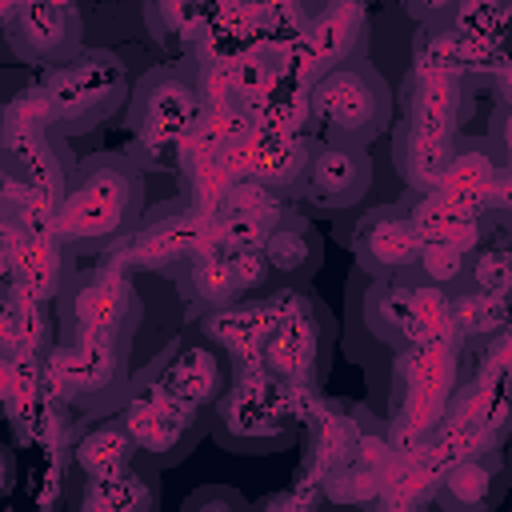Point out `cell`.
I'll use <instances>...</instances> for the list:
<instances>
[{
	"label": "cell",
	"mask_w": 512,
	"mask_h": 512,
	"mask_svg": "<svg viewBox=\"0 0 512 512\" xmlns=\"http://www.w3.org/2000/svg\"><path fill=\"white\" fill-rule=\"evenodd\" d=\"M140 208H144V184L136 164L124 156H92L68 176L52 232L64 248L108 244L120 232L136 228Z\"/></svg>",
	"instance_id": "6da1fadb"
},
{
	"label": "cell",
	"mask_w": 512,
	"mask_h": 512,
	"mask_svg": "<svg viewBox=\"0 0 512 512\" xmlns=\"http://www.w3.org/2000/svg\"><path fill=\"white\" fill-rule=\"evenodd\" d=\"M308 108H312L316 124L324 128L328 144L364 148L368 140H376L388 128L392 96H388L384 76L372 64L356 60V64L320 72L308 92Z\"/></svg>",
	"instance_id": "7a4b0ae2"
},
{
	"label": "cell",
	"mask_w": 512,
	"mask_h": 512,
	"mask_svg": "<svg viewBox=\"0 0 512 512\" xmlns=\"http://www.w3.org/2000/svg\"><path fill=\"white\" fill-rule=\"evenodd\" d=\"M208 432L232 452H276L296 436V408L288 388L268 372L232 380V388L208 412Z\"/></svg>",
	"instance_id": "3957f363"
},
{
	"label": "cell",
	"mask_w": 512,
	"mask_h": 512,
	"mask_svg": "<svg viewBox=\"0 0 512 512\" xmlns=\"http://www.w3.org/2000/svg\"><path fill=\"white\" fill-rule=\"evenodd\" d=\"M128 100L124 64L112 52H76L44 88V108L56 132H88Z\"/></svg>",
	"instance_id": "277c9868"
},
{
	"label": "cell",
	"mask_w": 512,
	"mask_h": 512,
	"mask_svg": "<svg viewBox=\"0 0 512 512\" xmlns=\"http://www.w3.org/2000/svg\"><path fill=\"white\" fill-rule=\"evenodd\" d=\"M128 116H132L136 152L148 156L152 164H176L180 144L192 120L200 116V92L180 72H152L128 96Z\"/></svg>",
	"instance_id": "5b68a950"
},
{
	"label": "cell",
	"mask_w": 512,
	"mask_h": 512,
	"mask_svg": "<svg viewBox=\"0 0 512 512\" xmlns=\"http://www.w3.org/2000/svg\"><path fill=\"white\" fill-rule=\"evenodd\" d=\"M0 168L36 192H56L68 184L60 132L48 120L44 100H20L0 112Z\"/></svg>",
	"instance_id": "8992f818"
},
{
	"label": "cell",
	"mask_w": 512,
	"mask_h": 512,
	"mask_svg": "<svg viewBox=\"0 0 512 512\" xmlns=\"http://www.w3.org/2000/svg\"><path fill=\"white\" fill-rule=\"evenodd\" d=\"M48 372L56 388L84 408H112L132 396V368L124 344L108 340H76L52 352Z\"/></svg>",
	"instance_id": "52a82bcc"
},
{
	"label": "cell",
	"mask_w": 512,
	"mask_h": 512,
	"mask_svg": "<svg viewBox=\"0 0 512 512\" xmlns=\"http://www.w3.org/2000/svg\"><path fill=\"white\" fill-rule=\"evenodd\" d=\"M324 308L296 296L292 308L272 324L264 344V372L280 384H316L324 372Z\"/></svg>",
	"instance_id": "ba28073f"
},
{
	"label": "cell",
	"mask_w": 512,
	"mask_h": 512,
	"mask_svg": "<svg viewBox=\"0 0 512 512\" xmlns=\"http://www.w3.org/2000/svg\"><path fill=\"white\" fill-rule=\"evenodd\" d=\"M120 424L128 428V436H132L140 460L152 464V468L176 464V460L208 432V416H204V412L184 408V404H176V400H168V396H160V392H156L152 400H144V404H140L132 416H124Z\"/></svg>",
	"instance_id": "9c48e42d"
},
{
	"label": "cell",
	"mask_w": 512,
	"mask_h": 512,
	"mask_svg": "<svg viewBox=\"0 0 512 512\" xmlns=\"http://www.w3.org/2000/svg\"><path fill=\"white\" fill-rule=\"evenodd\" d=\"M64 312H68V324H72L76 340L120 344L124 332L132 328V316H136V288L124 276L96 272V276L80 280L76 288H68Z\"/></svg>",
	"instance_id": "30bf717a"
},
{
	"label": "cell",
	"mask_w": 512,
	"mask_h": 512,
	"mask_svg": "<svg viewBox=\"0 0 512 512\" xmlns=\"http://www.w3.org/2000/svg\"><path fill=\"white\" fill-rule=\"evenodd\" d=\"M232 356L228 348L220 344H208V340H192L184 344L180 352H172V360L160 368L156 376V392L184 404V408H196V412H212L216 400L232 388Z\"/></svg>",
	"instance_id": "8fae6325"
},
{
	"label": "cell",
	"mask_w": 512,
	"mask_h": 512,
	"mask_svg": "<svg viewBox=\"0 0 512 512\" xmlns=\"http://www.w3.org/2000/svg\"><path fill=\"white\" fill-rule=\"evenodd\" d=\"M356 256H360V268L372 276V280H392V276H404L416 256H420V236L408 220L404 208L388 204V208H372L360 224H356Z\"/></svg>",
	"instance_id": "7c38bea8"
},
{
	"label": "cell",
	"mask_w": 512,
	"mask_h": 512,
	"mask_svg": "<svg viewBox=\"0 0 512 512\" xmlns=\"http://www.w3.org/2000/svg\"><path fill=\"white\" fill-rule=\"evenodd\" d=\"M8 40L16 56L40 64H68L80 48V16L72 4H28L12 12Z\"/></svg>",
	"instance_id": "4fadbf2b"
},
{
	"label": "cell",
	"mask_w": 512,
	"mask_h": 512,
	"mask_svg": "<svg viewBox=\"0 0 512 512\" xmlns=\"http://www.w3.org/2000/svg\"><path fill=\"white\" fill-rule=\"evenodd\" d=\"M300 184H304L308 200L320 204L324 212H344L372 184L368 152L352 148V144H324V148L308 152V168H304Z\"/></svg>",
	"instance_id": "5bb4252c"
},
{
	"label": "cell",
	"mask_w": 512,
	"mask_h": 512,
	"mask_svg": "<svg viewBox=\"0 0 512 512\" xmlns=\"http://www.w3.org/2000/svg\"><path fill=\"white\" fill-rule=\"evenodd\" d=\"M504 492V460L496 452H476L460 460L436 488L444 512H488Z\"/></svg>",
	"instance_id": "9a60e30c"
},
{
	"label": "cell",
	"mask_w": 512,
	"mask_h": 512,
	"mask_svg": "<svg viewBox=\"0 0 512 512\" xmlns=\"http://www.w3.org/2000/svg\"><path fill=\"white\" fill-rule=\"evenodd\" d=\"M308 48L316 56V68L328 72V68H340V64H356L360 60V48L368 40L364 32V12L356 4H336V8H324L316 16V24L308 28Z\"/></svg>",
	"instance_id": "2e32d148"
},
{
	"label": "cell",
	"mask_w": 512,
	"mask_h": 512,
	"mask_svg": "<svg viewBox=\"0 0 512 512\" xmlns=\"http://www.w3.org/2000/svg\"><path fill=\"white\" fill-rule=\"evenodd\" d=\"M260 252L268 260V268H272V280L276 284H292V288H300L320 264L316 236H312V228L304 220H280L276 228H268Z\"/></svg>",
	"instance_id": "e0dca14e"
},
{
	"label": "cell",
	"mask_w": 512,
	"mask_h": 512,
	"mask_svg": "<svg viewBox=\"0 0 512 512\" xmlns=\"http://www.w3.org/2000/svg\"><path fill=\"white\" fill-rule=\"evenodd\" d=\"M72 460H76V472L88 484H108V480L124 476L140 460V452H136V444H132V436H128L124 424H100V428H92L76 444V456Z\"/></svg>",
	"instance_id": "ac0fdd59"
},
{
	"label": "cell",
	"mask_w": 512,
	"mask_h": 512,
	"mask_svg": "<svg viewBox=\"0 0 512 512\" xmlns=\"http://www.w3.org/2000/svg\"><path fill=\"white\" fill-rule=\"evenodd\" d=\"M156 508H160L156 468L136 460L124 476L108 484H88V504L80 512H156Z\"/></svg>",
	"instance_id": "d6986e66"
},
{
	"label": "cell",
	"mask_w": 512,
	"mask_h": 512,
	"mask_svg": "<svg viewBox=\"0 0 512 512\" xmlns=\"http://www.w3.org/2000/svg\"><path fill=\"white\" fill-rule=\"evenodd\" d=\"M192 296L208 308H228L236 300H244V280L236 268V256H200L192 264Z\"/></svg>",
	"instance_id": "ffe728a7"
},
{
	"label": "cell",
	"mask_w": 512,
	"mask_h": 512,
	"mask_svg": "<svg viewBox=\"0 0 512 512\" xmlns=\"http://www.w3.org/2000/svg\"><path fill=\"white\" fill-rule=\"evenodd\" d=\"M400 164L408 172L412 184L428 188V184H440V176L448 172L452 164V148H448V136H424V132H404L400 136Z\"/></svg>",
	"instance_id": "44dd1931"
},
{
	"label": "cell",
	"mask_w": 512,
	"mask_h": 512,
	"mask_svg": "<svg viewBox=\"0 0 512 512\" xmlns=\"http://www.w3.org/2000/svg\"><path fill=\"white\" fill-rule=\"evenodd\" d=\"M320 500L328 512H368L380 500V480H376V472H368L360 464H344L340 472H332L324 480Z\"/></svg>",
	"instance_id": "7402d4cb"
},
{
	"label": "cell",
	"mask_w": 512,
	"mask_h": 512,
	"mask_svg": "<svg viewBox=\"0 0 512 512\" xmlns=\"http://www.w3.org/2000/svg\"><path fill=\"white\" fill-rule=\"evenodd\" d=\"M12 268H16L20 284H28V288L40 292V296H52V292L60 288V268H64V260H60V248H52V244H44V240H24V244L12 252Z\"/></svg>",
	"instance_id": "603a6c76"
},
{
	"label": "cell",
	"mask_w": 512,
	"mask_h": 512,
	"mask_svg": "<svg viewBox=\"0 0 512 512\" xmlns=\"http://www.w3.org/2000/svg\"><path fill=\"white\" fill-rule=\"evenodd\" d=\"M184 512H256L236 488H200L184 500Z\"/></svg>",
	"instance_id": "cb8c5ba5"
},
{
	"label": "cell",
	"mask_w": 512,
	"mask_h": 512,
	"mask_svg": "<svg viewBox=\"0 0 512 512\" xmlns=\"http://www.w3.org/2000/svg\"><path fill=\"white\" fill-rule=\"evenodd\" d=\"M16 388H20V380H16V364L0 352V400H8Z\"/></svg>",
	"instance_id": "d4e9b609"
}]
</instances>
